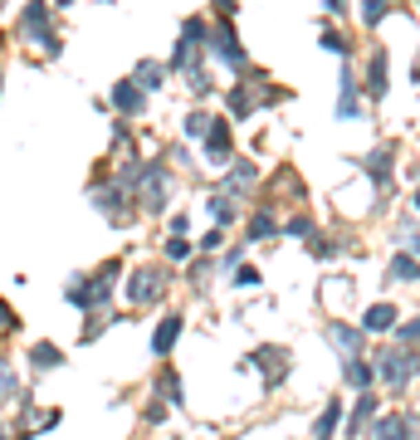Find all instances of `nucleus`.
<instances>
[{
    "label": "nucleus",
    "mask_w": 420,
    "mask_h": 440,
    "mask_svg": "<svg viewBox=\"0 0 420 440\" xmlns=\"http://www.w3.org/2000/svg\"><path fill=\"white\" fill-rule=\"evenodd\" d=\"M162 289H167V269H137L127 279V299L132 303H151Z\"/></svg>",
    "instance_id": "1"
},
{
    "label": "nucleus",
    "mask_w": 420,
    "mask_h": 440,
    "mask_svg": "<svg viewBox=\"0 0 420 440\" xmlns=\"http://www.w3.org/2000/svg\"><path fill=\"white\" fill-rule=\"evenodd\" d=\"M372 440H410V421L406 416H381L372 426Z\"/></svg>",
    "instance_id": "2"
},
{
    "label": "nucleus",
    "mask_w": 420,
    "mask_h": 440,
    "mask_svg": "<svg viewBox=\"0 0 420 440\" xmlns=\"http://www.w3.org/2000/svg\"><path fill=\"white\" fill-rule=\"evenodd\" d=\"M176 333H181V318H162V323H156V338H151V348H156V352H171Z\"/></svg>",
    "instance_id": "3"
},
{
    "label": "nucleus",
    "mask_w": 420,
    "mask_h": 440,
    "mask_svg": "<svg viewBox=\"0 0 420 440\" xmlns=\"http://www.w3.org/2000/svg\"><path fill=\"white\" fill-rule=\"evenodd\" d=\"M391 323H396V308H391V303H377L372 313L361 318V328H366V333H381V328H391Z\"/></svg>",
    "instance_id": "4"
},
{
    "label": "nucleus",
    "mask_w": 420,
    "mask_h": 440,
    "mask_svg": "<svg viewBox=\"0 0 420 440\" xmlns=\"http://www.w3.org/2000/svg\"><path fill=\"white\" fill-rule=\"evenodd\" d=\"M328 338H333V348H337L342 357H357V348H361V338L352 333V328H328Z\"/></svg>",
    "instance_id": "5"
},
{
    "label": "nucleus",
    "mask_w": 420,
    "mask_h": 440,
    "mask_svg": "<svg viewBox=\"0 0 420 440\" xmlns=\"http://www.w3.org/2000/svg\"><path fill=\"white\" fill-rule=\"evenodd\" d=\"M347 381H352V387H372V381H377V372L372 367H366V362H357V357H347Z\"/></svg>",
    "instance_id": "6"
},
{
    "label": "nucleus",
    "mask_w": 420,
    "mask_h": 440,
    "mask_svg": "<svg viewBox=\"0 0 420 440\" xmlns=\"http://www.w3.org/2000/svg\"><path fill=\"white\" fill-rule=\"evenodd\" d=\"M54 421H59L54 411H30V421L20 426V435H34V430H44V426H54Z\"/></svg>",
    "instance_id": "7"
},
{
    "label": "nucleus",
    "mask_w": 420,
    "mask_h": 440,
    "mask_svg": "<svg viewBox=\"0 0 420 440\" xmlns=\"http://www.w3.org/2000/svg\"><path fill=\"white\" fill-rule=\"evenodd\" d=\"M333 430H337V401H333V406H328V411L318 416V426H313V435H318V440H328Z\"/></svg>",
    "instance_id": "8"
},
{
    "label": "nucleus",
    "mask_w": 420,
    "mask_h": 440,
    "mask_svg": "<svg viewBox=\"0 0 420 440\" xmlns=\"http://www.w3.org/2000/svg\"><path fill=\"white\" fill-rule=\"evenodd\" d=\"M118 108H127V113H137V108H142V93H137L132 83H118Z\"/></svg>",
    "instance_id": "9"
},
{
    "label": "nucleus",
    "mask_w": 420,
    "mask_h": 440,
    "mask_svg": "<svg viewBox=\"0 0 420 440\" xmlns=\"http://www.w3.org/2000/svg\"><path fill=\"white\" fill-rule=\"evenodd\" d=\"M391 274H396V279H415V264H410V254H401V259L391 264Z\"/></svg>",
    "instance_id": "10"
},
{
    "label": "nucleus",
    "mask_w": 420,
    "mask_h": 440,
    "mask_svg": "<svg viewBox=\"0 0 420 440\" xmlns=\"http://www.w3.org/2000/svg\"><path fill=\"white\" fill-rule=\"evenodd\" d=\"M372 411H377V401H372V397H361V401H357V416H352V426L361 430V421H366V416H372Z\"/></svg>",
    "instance_id": "11"
},
{
    "label": "nucleus",
    "mask_w": 420,
    "mask_h": 440,
    "mask_svg": "<svg viewBox=\"0 0 420 440\" xmlns=\"http://www.w3.org/2000/svg\"><path fill=\"white\" fill-rule=\"evenodd\" d=\"M34 362H39V367H59V352H54V348H34Z\"/></svg>",
    "instance_id": "12"
},
{
    "label": "nucleus",
    "mask_w": 420,
    "mask_h": 440,
    "mask_svg": "<svg viewBox=\"0 0 420 440\" xmlns=\"http://www.w3.org/2000/svg\"><path fill=\"white\" fill-rule=\"evenodd\" d=\"M162 397H171V401H176V397H181V381H176V377H171V372H167V377H162Z\"/></svg>",
    "instance_id": "13"
},
{
    "label": "nucleus",
    "mask_w": 420,
    "mask_h": 440,
    "mask_svg": "<svg viewBox=\"0 0 420 440\" xmlns=\"http://www.w3.org/2000/svg\"><path fill=\"white\" fill-rule=\"evenodd\" d=\"M10 392H15V377H10L6 362H0V397H10Z\"/></svg>",
    "instance_id": "14"
},
{
    "label": "nucleus",
    "mask_w": 420,
    "mask_h": 440,
    "mask_svg": "<svg viewBox=\"0 0 420 440\" xmlns=\"http://www.w3.org/2000/svg\"><path fill=\"white\" fill-rule=\"evenodd\" d=\"M6 333H15V313H10L6 303H0V338H6Z\"/></svg>",
    "instance_id": "15"
}]
</instances>
